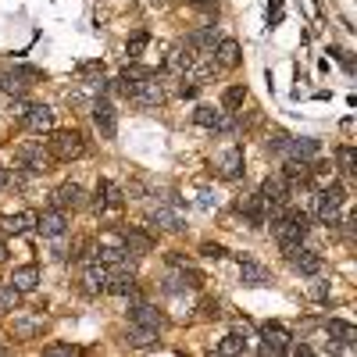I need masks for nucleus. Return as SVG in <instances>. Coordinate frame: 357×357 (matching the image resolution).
Wrapping results in <instances>:
<instances>
[{
  "label": "nucleus",
  "mask_w": 357,
  "mask_h": 357,
  "mask_svg": "<svg viewBox=\"0 0 357 357\" xmlns=\"http://www.w3.org/2000/svg\"><path fill=\"white\" fill-rule=\"evenodd\" d=\"M236 211L247 215V222H250L254 229H264V225H268V207H264L261 197H243L240 204H236Z\"/></svg>",
  "instance_id": "obj_22"
},
{
  "label": "nucleus",
  "mask_w": 357,
  "mask_h": 357,
  "mask_svg": "<svg viewBox=\"0 0 357 357\" xmlns=\"http://www.w3.org/2000/svg\"><path fill=\"white\" fill-rule=\"evenodd\" d=\"M215 43H218V36H215V29H211V25H204V29H197V33L186 36V47H190L193 54H211Z\"/></svg>",
  "instance_id": "obj_25"
},
{
  "label": "nucleus",
  "mask_w": 357,
  "mask_h": 357,
  "mask_svg": "<svg viewBox=\"0 0 357 357\" xmlns=\"http://www.w3.org/2000/svg\"><path fill=\"white\" fill-rule=\"evenodd\" d=\"M200 311H204V318H222V307H218L215 301H204V304H200Z\"/></svg>",
  "instance_id": "obj_42"
},
{
  "label": "nucleus",
  "mask_w": 357,
  "mask_h": 357,
  "mask_svg": "<svg viewBox=\"0 0 357 357\" xmlns=\"http://www.w3.org/2000/svg\"><path fill=\"white\" fill-rule=\"evenodd\" d=\"M129 321L132 325H146V329H165V314L154 307V304H132L129 307Z\"/></svg>",
  "instance_id": "obj_19"
},
{
  "label": "nucleus",
  "mask_w": 357,
  "mask_h": 357,
  "mask_svg": "<svg viewBox=\"0 0 357 357\" xmlns=\"http://www.w3.org/2000/svg\"><path fill=\"white\" fill-rule=\"evenodd\" d=\"M325 333H329L340 347H354V343H357V329H354L350 321H340V318H329V321H325Z\"/></svg>",
  "instance_id": "obj_26"
},
{
  "label": "nucleus",
  "mask_w": 357,
  "mask_h": 357,
  "mask_svg": "<svg viewBox=\"0 0 357 357\" xmlns=\"http://www.w3.org/2000/svg\"><path fill=\"white\" fill-rule=\"evenodd\" d=\"M93 122H97V129L107 136V139H114V132H118V114H114V104L111 100H97L93 104Z\"/></svg>",
  "instance_id": "obj_20"
},
{
  "label": "nucleus",
  "mask_w": 357,
  "mask_h": 357,
  "mask_svg": "<svg viewBox=\"0 0 357 357\" xmlns=\"http://www.w3.org/2000/svg\"><path fill=\"white\" fill-rule=\"evenodd\" d=\"M268 146H272L275 154H286V146H289V136L282 129H272V139H268Z\"/></svg>",
  "instance_id": "obj_38"
},
{
  "label": "nucleus",
  "mask_w": 357,
  "mask_h": 357,
  "mask_svg": "<svg viewBox=\"0 0 357 357\" xmlns=\"http://www.w3.org/2000/svg\"><path fill=\"white\" fill-rule=\"evenodd\" d=\"M211 57H215V65H218V68H236V65L243 61V54H240V43H236V40H229V36L215 43Z\"/></svg>",
  "instance_id": "obj_21"
},
{
  "label": "nucleus",
  "mask_w": 357,
  "mask_h": 357,
  "mask_svg": "<svg viewBox=\"0 0 357 357\" xmlns=\"http://www.w3.org/2000/svg\"><path fill=\"white\" fill-rule=\"evenodd\" d=\"M40 333H43V318H18V321H11V336L15 340H33Z\"/></svg>",
  "instance_id": "obj_28"
},
{
  "label": "nucleus",
  "mask_w": 357,
  "mask_h": 357,
  "mask_svg": "<svg viewBox=\"0 0 357 357\" xmlns=\"http://www.w3.org/2000/svg\"><path fill=\"white\" fill-rule=\"evenodd\" d=\"M168 264H172V268H186L190 257H186V254H178V250H172V254H168Z\"/></svg>",
  "instance_id": "obj_44"
},
{
  "label": "nucleus",
  "mask_w": 357,
  "mask_h": 357,
  "mask_svg": "<svg viewBox=\"0 0 357 357\" xmlns=\"http://www.w3.org/2000/svg\"><path fill=\"white\" fill-rule=\"evenodd\" d=\"M240 279H243V286H268V282H272L268 268L250 261V257H243V254H240Z\"/></svg>",
  "instance_id": "obj_23"
},
{
  "label": "nucleus",
  "mask_w": 357,
  "mask_h": 357,
  "mask_svg": "<svg viewBox=\"0 0 357 357\" xmlns=\"http://www.w3.org/2000/svg\"><path fill=\"white\" fill-rule=\"evenodd\" d=\"M36 229L43 236H50V240H57V236H65V229H68V215L57 211V207H50V211L36 215Z\"/></svg>",
  "instance_id": "obj_17"
},
{
  "label": "nucleus",
  "mask_w": 357,
  "mask_h": 357,
  "mask_svg": "<svg viewBox=\"0 0 357 357\" xmlns=\"http://www.w3.org/2000/svg\"><path fill=\"white\" fill-rule=\"evenodd\" d=\"M347 204V190L340 183H325L314 197V218L321 225H340V211Z\"/></svg>",
  "instance_id": "obj_3"
},
{
  "label": "nucleus",
  "mask_w": 357,
  "mask_h": 357,
  "mask_svg": "<svg viewBox=\"0 0 357 357\" xmlns=\"http://www.w3.org/2000/svg\"><path fill=\"white\" fill-rule=\"evenodd\" d=\"M272 222V232H275V240L279 247H296V243H304V236L311 232V218L304 211H296V207H282V211L275 218H268Z\"/></svg>",
  "instance_id": "obj_2"
},
{
  "label": "nucleus",
  "mask_w": 357,
  "mask_h": 357,
  "mask_svg": "<svg viewBox=\"0 0 357 357\" xmlns=\"http://www.w3.org/2000/svg\"><path fill=\"white\" fill-rule=\"evenodd\" d=\"M47 151L54 154V161H79L86 154V139L75 129H50Z\"/></svg>",
  "instance_id": "obj_5"
},
{
  "label": "nucleus",
  "mask_w": 357,
  "mask_h": 357,
  "mask_svg": "<svg viewBox=\"0 0 357 357\" xmlns=\"http://www.w3.org/2000/svg\"><path fill=\"white\" fill-rule=\"evenodd\" d=\"M4 261H8V243L0 240V264H4Z\"/></svg>",
  "instance_id": "obj_46"
},
{
  "label": "nucleus",
  "mask_w": 357,
  "mask_h": 357,
  "mask_svg": "<svg viewBox=\"0 0 357 357\" xmlns=\"http://www.w3.org/2000/svg\"><path fill=\"white\" fill-rule=\"evenodd\" d=\"M282 250H286V261H289L293 272H301V275H318L321 272V257L314 250H304L301 243H296V247H282Z\"/></svg>",
  "instance_id": "obj_11"
},
{
  "label": "nucleus",
  "mask_w": 357,
  "mask_h": 357,
  "mask_svg": "<svg viewBox=\"0 0 357 357\" xmlns=\"http://www.w3.org/2000/svg\"><path fill=\"white\" fill-rule=\"evenodd\" d=\"M118 240H122V247H126L129 254H136V257H143V254L154 250V236L146 232V229H136V225H126L122 232H118Z\"/></svg>",
  "instance_id": "obj_13"
},
{
  "label": "nucleus",
  "mask_w": 357,
  "mask_h": 357,
  "mask_svg": "<svg viewBox=\"0 0 357 357\" xmlns=\"http://www.w3.org/2000/svg\"><path fill=\"white\" fill-rule=\"evenodd\" d=\"M126 79H146V75H158L154 68H146V65H126V72H122Z\"/></svg>",
  "instance_id": "obj_39"
},
{
  "label": "nucleus",
  "mask_w": 357,
  "mask_h": 357,
  "mask_svg": "<svg viewBox=\"0 0 357 357\" xmlns=\"http://www.w3.org/2000/svg\"><path fill=\"white\" fill-rule=\"evenodd\" d=\"M79 72L82 75H104V65L100 61H86V65H79Z\"/></svg>",
  "instance_id": "obj_43"
},
{
  "label": "nucleus",
  "mask_w": 357,
  "mask_h": 357,
  "mask_svg": "<svg viewBox=\"0 0 357 357\" xmlns=\"http://www.w3.org/2000/svg\"><path fill=\"white\" fill-rule=\"evenodd\" d=\"M4 186H11V172L0 168V190H4Z\"/></svg>",
  "instance_id": "obj_45"
},
{
  "label": "nucleus",
  "mask_w": 357,
  "mask_h": 357,
  "mask_svg": "<svg viewBox=\"0 0 357 357\" xmlns=\"http://www.w3.org/2000/svg\"><path fill=\"white\" fill-rule=\"evenodd\" d=\"M282 175L289 178V183H296V178H301V183H307V178H311V165L301 161V158H289V161L282 165Z\"/></svg>",
  "instance_id": "obj_31"
},
{
  "label": "nucleus",
  "mask_w": 357,
  "mask_h": 357,
  "mask_svg": "<svg viewBox=\"0 0 357 357\" xmlns=\"http://www.w3.org/2000/svg\"><path fill=\"white\" fill-rule=\"evenodd\" d=\"M22 126L29 129V132H50L54 129V111L47 107V104H29L25 107V114H22Z\"/></svg>",
  "instance_id": "obj_14"
},
{
  "label": "nucleus",
  "mask_w": 357,
  "mask_h": 357,
  "mask_svg": "<svg viewBox=\"0 0 357 357\" xmlns=\"http://www.w3.org/2000/svg\"><path fill=\"white\" fill-rule=\"evenodd\" d=\"M126 343L129 347H154L158 343V329H146V325H129V333H126Z\"/></svg>",
  "instance_id": "obj_29"
},
{
  "label": "nucleus",
  "mask_w": 357,
  "mask_h": 357,
  "mask_svg": "<svg viewBox=\"0 0 357 357\" xmlns=\"http://www.w3.org/2000/svg\"><path fill=\"white\" fill-rule=\"evenodd\" d=\"M50 204L57 211H79V207H86V190L79 183H61L50 193Z\"/></svg>",
  "instance_id": "obj_10"
},
{
  "label": "nucleus",
  "mask_w": 357,
  "mask_h": 357,
  "mask_svg": "<svg viewBox=\"0 0 357 357\" xmlns=\"http://www.w3.org/2000/svg\"><path fill=\"white\" fill-rule=\"evenodd\" d=\"M286 154H289V158H301V161H311V158L318 154V139H289Z\"/></svg>",
  "instance_id": "obj_30"
},
{
  "label": "nucleus",
  "mask_w": 357,
  "mask_h": 357,
  "mask_svg": "<svg viewBox=\"0 0 357 357\" xmlns=\"http://www.w3.org/2000/svg\"><path fill=\"white\" fill-rule=\"evenodd\" d=\"M0 225H4V232H29L36 229V215L33 211H18V215H0Z\"/></svg>",
  "instance_id": "obj_27"
},
{
  "label": "nucleus",
  "mask_w": 357,
  "mask_h": 357,
  "mask_svg": "<svg viewBox=\"0 0 357 357\" xmlns=\"http://www.w3.org/2000/svg\"><path fill=\"white\" fill-rule=\"evenodd\" d=\"M18 301H22V293H18L11 282H0V314L18 311Z\"/></svg>",
  "instance_id": "obj_34"
},
{
  "label": "nucleus",
  "mask_w": 357,
  "mask_h": 357,
  "mask_svg": "<svg viewBox=\"0 0 357 357\" xmlns=\"http://www.w3.org/2000/svg\"><path fill=\"white\" fill-rule=\"evenodd\" d=\"M218 175L229 178V183L243 175V146H229V151L218 154Z\"/></svg>",
  "instance_id": "obj_16"
},
{
  "label": "nucleus",
  "mask_w": 357,
  "mask_h": 357,
  "mask_svg": "<svg viewBox=\"0 0 357 357\" xmlns=\"http://www.w3.org/2000/svg\"><path fill=\"white\" fill-rule=\"evenodd\" d=\"M118 93L122 97H129L136 107H158V104H165L168 100V93H165V86L158 82V75H146V79H118Z\"/></svg>",
  "instance_id": "obj_1"
},
{
  "label": "nucleus",
  "mask_w": 357,
  "mask_h": 357,
  "mask_svg": "<svg viewBox=\"0 0 357 357\" xmlns=\"http://www.w3.org/2000/svg\"><path fill=\"white\" fill-rule=\"evenodd\" d=\"M15 158H18V165H22V168L36 172V175H47V172L54 168V154L47 151V146H43L40 139H29V143H22L18 151H15Z\"/></svg>",
  "instance_id": "obj_7"
},
{
  "label": "nucleus",
  "mask_w": 357,
  "mask_h": 357,
  "mask_svg": "<svg viewBox=\"0 0 357 357\" xmlns=\"http://www.w3.org/2000/svg\"><path fill=\"white\" fill-rule=\"evenodd\" d=\"M286 354H293V357H314V350H311L307 343H289Z\"/></svg>",
  "instance_id": "obj_41"
},
{
  "label": "nucleus",
  "mask_w": 357,
  "mask_h": 357,
  "mask_svg": "<svg viewBox=\"0 0 357 357\" xmlns=\"http://www.w3.org/2000/svg\"><path fill=\"white\" fill-rule=\"evenodd\" d=\"M286 347H289V333L282 329L279 321H264L261 325V347H257V354L261 357H279V354H286Z\"/></svg>",
  "instance_id": "obj_8"
},
{
  "label": "nucleus",
  "mask_w": 357,
  "mask_h": 357,
  "mask_svg": "<svg viewBox=\"0 0 357 357\" xmlns=\"http://www.w3.org/2000/svg\"><path fill=\"white\" fill-rule=\"evenodd\" d=\"M18 293H33L36 286H40V268L36 264H22V268H15L11 272V279H8Z\"/></svg>",
  "instance_id": "obj_24"
},
{
  "label": "nucleus",
  "mask_w": 357,
  "mask_h": 357,
  "mask_svg": "<svg viewBox=\"0 0 357 357\" xmlns=\"http://www.w3.org/2000/svg\"><path fill=\"white\" fill-rule=\"evenodd\" d=\"M146 43H151V33H146V29H139V33H132V36H129V43H126L129 61H136V57L146 50Z\"/></svg>",
  "instance_id": "obj_36"
},
{
  "label": "nucleus",
  "mask_w": 357,
  "mask_h": 357,
  "mask_svg": "<svg viewBox=\"0 0 357 357\" xmlns=\"http://www.w3.org/2000/svg\"><path fill=\"white\" fill-rule=\"evenodd\" d=\"M126 207V193L118 190L114 183H97V211H122Z\"/></svg>",
  "instance_id": "obj_18"
},
{
  "label": "nucleus",
  "mask_w": 357,
  "mask_h": 357,
  "mask_svg": "<svg viewBox=\"0 0 357 357\" xmlns=\"http://www.w3.org/2000/svg\"><path fill=\"white\" fill-rule=\"evenodd\" d=\"M261 200H264V207H286L289 204V178L279 172V175H268L264 183H261V193H257Z\"/></svg>",
  "instance_id": "obj_9"
},
{
  "label": "nucleus",
  "mask_w": 357,
  "mask_h": 357,
  "mask_svg": "<svg viewBox=\"0 0 357 357\" xmlns=\"http://www.w3.org/2000/svg\"><path fill=\"white\" fill-rule=\"evenodd\" d=\"M218 354H222V357H240V354H247V340H243L240 333H229V336L218 343Z\"/></svg>",
  "instance_id": "obj_32"
},
{
  "label": "nucleus",
  "mask_w": 357,
  "mask_h": 357,
  "mask_svg": "<svg viewBox=\"0 0 357 357\" xmlns=\"http://www.w3.org/2000/svg\"><path fill=\"white\" fill-rule=\"evenodd\" d=\"M40 79H43L40 68L15 65V68H4V72H0V89H4V93H11V97H25V93H29V86L40 82Z\"/></svg>",
  "instance_id": "obj_6"
},
{
  "label": "nucleus",
  "mask_w": 357,
  "mask_h": 357,
  "mask_svg": "<svg viewBox=\"0 0 357 357\" xmlns=\"http://www.w3.org/2000/svg\"><path fill=\"white\" fill-rule=\"evenodd\" d=\"M200 254L218 261V257H225V247H222V243H200Z\"/></svg>",
  "instance_id": "obj_40"
},
{
  "label": "nucleus",
  "mask_w": 357,
  "mask_h": 357,
  "mask_svg": "<svg viewBox=\"0 0 357 357\" xmlns=\"http://www.w3.org/2000/svg\"><path fill=\"white\" fill-rule=\"evenodd\" d=\"M0 354H4V347H0Z\"/></svg>",
  "instance_id": "obj_47"
},
{
  "label": "nucleus",
  "mask_w": 357,
  "mask_h": 357,
  "mask_svg": "<svg viewBox=\"0 0 357 357\" xmlns=\"http://www.w3.org/2000/svg\"><path fill=\"white\" fill-rule=\"evenodd\" d=\"M247 100V86H229L225 93H222V111H236V107H243Z\"/></svg>",
  "instance_id": "obj_35"
},
{
  "label": "nucleus",
  "mask_w": 357,
  "mask_h": 357,
  "mask_svg": "<svg viewBox=\"0 0 357 357\" xmlns=\"http://www.w3.org/2000/svg\"><path fill=\"white\" fill-rule=\"evenodd\" d=\"M336 165H340V172L347 175V178H354L357 175V154H354V146H340V151H336Z\"/></svg>",
  "instance_id": "obj_33"
},
{
  "label": "nucleus",
  "mask_w": 357,
  "mask_h": 357,
  "mask_svg": "<svg viewBox=\"0 0 357 357\" xmlns=\"http://www.w3.org/2000/svg\"><path fill=\"white\" fill-rule=\"evenodd\" d=\"M43 354H47V357H75V354H79V347H68V343H50V347H43Z\"/></svg>",
  "instance_id": "obj_37"
},
{
  "label": "nucleus",
  "mask_w": 357,
  "mask_h": 357,
  "mask_svg": "<svg viewBox=\"0 0 357 357\" xmlns=\"http://www.w3.org/2000/svg\"><path fill=\"white\" fill-rule=\"evenodd\" d=\"M104 293H114V296H139V282L129 268H107V289Z\"/></svg>",
  "instance_id": "obj_12"
},
{
  "label": "nucleus",
  "mask_w": 357,
  "mask_h": 357,
  "mask_svg": "<svg viewBox=\"0 0 357 357\" xmlns=\"http://www.w3.org/2000/svg\"><path fill=\"white\" fill-rule=\"evenodd\" d=\"M107 289V264H100L97 257L82 268V293L86 296H100Z\"/></svg>",
  "instance_id": "obj_15"
},
{
  "label": "nucleus",
  "mask_w": 357,
  "mask_h": 357,
  "mask_svg": "<svg viewBox=\"0 0 357 357\" xmlns=\"http://www.w3.org/2000/svg\"><path fill=\"white\" fill-rule=\"evenodd\" d=\"M146 222H151L154 229H161V232H183L186 229V222H183V200H178V197L158 200L151 211H146Z\"/></svg>",
  "instance_id": "obj_4"
}]
</instances>
